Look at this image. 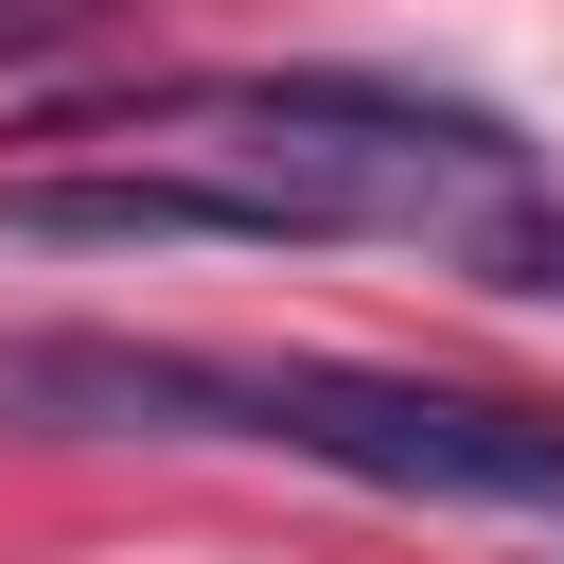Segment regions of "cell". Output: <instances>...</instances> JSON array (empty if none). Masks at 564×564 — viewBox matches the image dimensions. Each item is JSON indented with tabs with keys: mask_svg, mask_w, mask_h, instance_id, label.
Listing matches in <instances>:
<instances>
[{
	"mask_svg": "<svg viewBox=\"0 0 564 564\" xmlns=\"http://www.w3.org/2000/svg\"><path fill=\"white\" fill-rule=\"evenodd\" d=\"M212 441H282V458H335V476H370V494L564 511V423L476 405V388H405V370H335V352H282V370H229V352H212Z\"/></svg>",
	"mask_w": 564,
	"mask_h": 564,
	"instance_id": "obj_1",
	"label": "cell"
},
{
	"mask_svg": "<svg viewBox=\"0 0 564 564\" xmlns=\"http://www.w3.org/2000/svg\"><path fill=\"white\" fill-rule=\"evenodd\" d=\"M458 264L511 282V300H564V212H529V194L511 212H458Z\"/></svg>",
	"mask_w": 564,
	"mask_h": 564,
	"instance_id": "obj_3",
	"label": "cell"
},
{
	"mask_svg": "<svg viewBox=\"0 0 564 564\" xmlns=\"http://www.w3.org/2000/svg\"><path fill=\"white\" fill-rule=\"evenodd\" d=\"M106 0H0V53H53V35H88Z\"/></svg>",
	"mask_w": 564,
	"mask_h": 564,
	"instance_id": "obj_4",
	"label": "cell"
},
{
	"mask_svg": "<svg viewBox=\"0 0 564 564\" xmlns=\"http://www.w3.org/2000/svg\"><path fill=\"white\" fill-rule=\"evenodd\" d=\"M0 229H35V247H335L370 212L317 176H282V194H247V176H18Z\"/></svg>",
	"mask_w": 564,
	"mask_h": 564,
	"instance_id": "obj_2",
	"label": "cell"
}]
</instances>
